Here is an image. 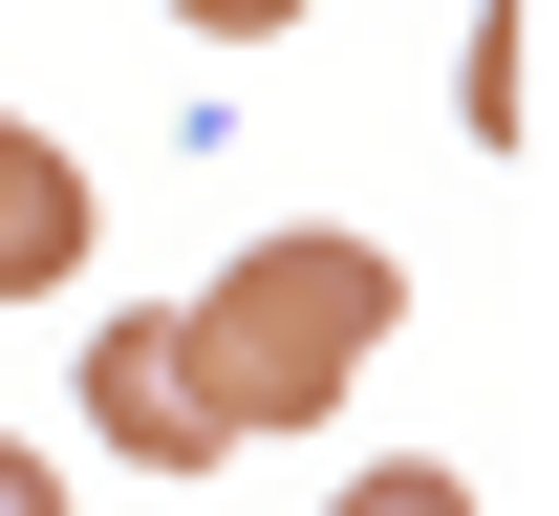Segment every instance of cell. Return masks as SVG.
Here are the masks:
<instances>
[{"instance_id": "cell-1", "label": "cell", "mask_w": 559, "mask_h": 516, "mask_svg": "<svg viewBox=\"0 0 559 516\" xmlns=\"http://www.w3.org/2000/svg\"><path fill=\"white\" fill-rule=\"evenodd\" d=\"M173 323H194L215 431L259 452V431H323V409L366 387V345L409 323V280H388V237H237L215 301H173Z\"/></svg>"}, {"instance_id": "cell-5", "label": "cell", "mask_w": 559, "mask_h": 516, "mask_svg": "<svg viewBox=\"0 0 559 516\" xmlns=\"http://www.w3.org/2000/svg\"><path fill=\"white\" fill-rule=\"evenodd\" d=\"M173 22H194V44H280L301 0H173Z\"/></svg>"}, {"instance_id": "cell-4", "label": "cell", "mask_w": 559, "mask_h": 516, "mask_svg": "<svg viewBox=\"0 0 559 516\" xmlns=\"http://www.w3.org/2000/svg\"><path fill=\"white\" fill-rule=\"evenodd\" d=\"M323 516H474V473H430V452H388V473H345Z\"/></svg>"}, {"instance_id": "cell-3", "label": "cell", "mask_w": 559, "mask_h": 516, "mask_svg": "<svg viewBox=\"0 0 559 516\" xmlns=\"http://www.w3.org/2000/svg\"><path fill=\"white\" fill-rule=\"evenodd\" d=\"M66 280H86V172L0 108V301H66Z\"/></svg>"}, {"instance_id": "cell-6", "label": "cell", "mask_w": 559, "mask_h": 516, "mask_svg": "<svg viewBox=\"0 0 559 516\" xmlns=\"http://www.w3.org/2000/svg\"><path fill=\"white\" fill-rule=\"evenodd\" d=\"M0 516H66V473H44V431H0Z\"/></svg>"}, {"instance_id": "cell-2", "label": "cell", "mask_w": 559, "mask_h": 516, "mask_svg": "<svg viewBox=\"0 0 559 516\" xmlns=\"http://www.w3.org/2000/svg\"><path fill=\"white\" fill-rule=\"evenodd\" d=\"M86 431L130 452V473H215V387H194V323H173V301H130V323H108V345H86Z\"/></svg>"}]
</instances>
